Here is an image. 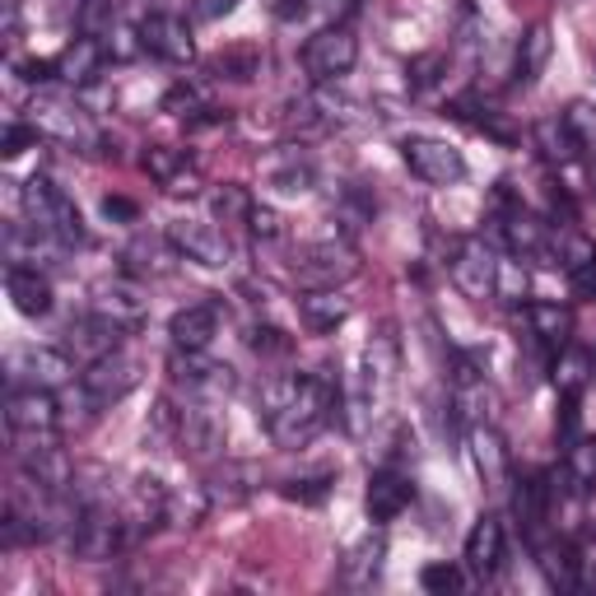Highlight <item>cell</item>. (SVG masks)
Listing matches in <instances>:
<instances>
[{
	"mask_svg": "<svg viewBox=\"0 0 596 596\" xmlns=\"http://www.w3.org/2000/svg\"><path fill=\"white\" fill-rule=\"evenodd\" d=\"M336 410V383L326 373H289L266 387V424L280 447H308Z\"/></svg>",
	"mask_w": 596,
	"mask_h": 596,
	"instance_id": "cell-1",
	"label": "cell"
},
{
	"mask_svg": "<svg viewBox=\"0 0 596 596\" xmlns=\"http://www.w3.org/2000/svg\"><path fill=\"white\" fill-rule=\"evenodd\" d=\"M24 210H28V220L42 238H57L61 247L85 243V220H79L75 201L61 187H52L47 177H33L24 187Z\"/></svg>",
	"mask_w": 596,
	"mask_h": 596,
	"instance_id": "cell-2",
	"label": "cell"
},
{
	"mask_svg": "<svg viewBox=\"0 0 596 596\" xmlns=\"http://www.w3.org/2000/svg\"><path fill=\"white\" fill-rule=\"evenodd\" d=\"M294 275H298V285H308V289H340L359 275V252L350 243H336V238L312 243L298 252Z\"/></svg>",
	"mask_w": 596,
	"mask_h": 596,
	"instance_id": "cell-3",
	"label": "cell"
},
{
	"mask_svg": "<svg viewBox=\"0 0 596 596\" xmlns=\"http://www.w3.org/2000/svg\"><path fill=\"white\" fill-rule=\"evenodd\" d=\"M5 377H10V387H42V392H52V387H65L75 377V355L71 350H47V345H24V350H14L5 359Z\"/></svg>",
	"mask_w": 596,
	"mask_h": 596,
	"instance_id": "cell-4",
	"label": "cell"
},
{
	"mask_svg": "<svg viewBox=\"0 0 596 596\" xmlns=\"http://www.w3.org/2000/svg\"><path fill=\"white\" fill-rule=\"evenodd\" d=\"M5 424L14 438H57V401L42 387H10L5 396Z\"/></svg>",
	"mask_w": 596,
	"mask_h": 596,
	"instance_id": "cell-5",
	"label": "cell"
},
{
	"mask_svg": "<svg viewBox=\"0 0 596 596\" xmlns=\"http://www.w3.org/2000/svg\"><path fill=\"white\" fill-rule=\"evenodd\" d=\"M359 61V42L350 28H322L318 38H308L303 47V71L318 79V85H331V79L350 75V65Z\"/></svg>",
	"mask_w": 596,
	"mask_h": 596,
	"instance_id": "cell-6",
	"label": "cell"
},
{
	"mask_svg": "<svg viewBox=\"0 0 596 596\" xmlns=\"http://www.w3.org/2000/svg\"><path fill=\"white\" fill-rule=\"evenodd\" d=\"M79 387H85V396L94 406H112V401H122L126 392H136L140 387V363L122 355V350H112L103 359H94L85 373H79Z\"/></svg>",
	"mask_w": 596,
	"mask_h": 596,
	"instance_id": "cell-7",
	"label": "cell"
},
{
	"mask_svg": "<svg viewBox=\"0 0 596 596\" xmlns=\"http://www.w3.org/2000/svg\"><path fill=\"white\" fill-rule=\"evenodd\" d=\"M406 154V169L424 177L429 187H452V182L467 177V159H461V149H452L447 140H429V136H415L401 145Z\"/></svg>",
	"mask_w": 596,
	"mask_h": 596,
	"instance_id": "cell-8",
	"label": "cell"
},
{
	"mask_svg": "<svg viewBox=\"0 0 596 596\" xmlns=\"http://www.w3.org/2000/svg\"><path fill=\"white\" fill-rule=\"evenodd\" d=\"M452 285L467 298H494L499 289V261H494L485 238H467L452 252Z\"/></svg>",
	"mask_w": 596,
	"mask_h": 596,
	"instance_id": "cell-9",
	"label": "cell"
},
{
	"mask_svg": "<svg viewBox=\"0 0 596 596\" xmlns=\"http://www.w3.org/2000/svg\"><path fill=\"white\" fill-rule=\"evenodd\" d=\"M65 350H71L79 363H94L112 350H122V322L103 318V312H89V318L71 322V340H65Z\"/></svg>",
	"mask_w": 596,
	"mask_h": 596,
	"instance_id": "cell-10",
	"label": "cell"
},
{
	"mask_svg": "<svg viewBox=\"0 0 596 596\" xmlns=\"http://www.w3.org/2000/svg\"><path fill=\"white\" fill-rule=\"evenodd\" d=\"M140 47H145V52H154V57H163V61H173V65H187L196 57L187 24L173 20V14H149V20L140 24Z\"/></svg>",
	"mask_w": 596,
	"mask_h": 596,
	"instance_id": "cell-11",
	"label": "cell"
},
{
	"mask_svg": "<svg viewBox=\"0 0 596 596\" xmlns=\"http://www.w3.org/2000/svg\"><path fill=\"white\" fill-rule=\"evenodd\" d=\"M169 243H173L187 261H201V266H224V261H228V238H224L214 224L177 220V224L169 228Z\"/></svg>",
	"mask_w": 596,
	"mask_h": 596,
	"instance_id": "cell-12",
	"label": "cell"
},
{
	"mask_svg": "<svg viewBox=\"0 0 596 596\" xmlns=\"http://www.w3.org/2000/svg\"><path fill=\"white\" fill-rule=\"evenodd\" d=\"M33 112H38V126L47 131V136H57V140L75 145V149H89V154L98 149V131H94V122L79 108H71V103H38Z\"/></svg>",
	"mask_w": 596,
	"mask_h": 596,
	"instance_id": "cell-13",
	"label": "cell"
},
{
	"mask_svg": "<svg viewBox=\"0 0 596 596\" xmlns=\"http://www.w3.org/2000/svg\"><path fill=\"white\" fill-rule=\"evenodd\" d=\"M169 336H173L177 350H210V340L220 336V308H214V303H191V308L173 312Z\"/></svg>",
	"mask_w": 596,
	"mask_h": 596,
	"instance_id": "cell-14",
	"label": "cell"
},
{
	"mask_svg": "<svg viewBox=\"0 0 596 596\" xmlns=\"http://www.w3.org/2000/svg\"><path fill=\"white\" fill-rule=\"evenodd\" d=\"M94 312H103V318L122 322V326H136V322H145L149 298H145V289L136 285V280H112V285H98Z\"/></svg>",
	"mask_w": 596,
	"mask_h": 596,
	"instance_id": "cell-15",
	"label": "cell"
},
{
	"mask_svg": "<svg viewBox=\"0 0 596 596\" xmlns=\"http://www.w3.org/2000/svg\"><path fill=\"white\" fill-rule=\"evenodd\" d=\"M410 499H415V485H410L406 475H396V471H377L369 480V494H363V504H369V518L373 522L401 518V512L410 508Z\"/></svg>",
	"mask_w": 596,
	"mask_h": 596,
	"instance_id": "cell-16",
	"label": "cell"
},
{
	"mask_svg": "<svg viewBox=\"0 0 596 596\" xmlns=\"http://www.w3.org/2000/svg\"><path fill=\"white\" fill-rule=\"evenodd\" d=\"M173 377L177 383H187L191 392H224L234 377H228V369L224 363H214V359H206V350H177L173 345Z\"/></svg>",
	"mask_w": 596,
	"mask_h": 596,
	"instance_id": "cell-17",
	"label": "cell"
},
{
	"mask_svg": "<svg viewBox=\"0 0 596 596\" xmlns=\"http://www.w3.org/2000/svg\"><path fill=\"white\" fill-rule=\"evenodd\" d=\"M499 564H504V522L480 518L467 536V569L480 578H494Z\"/></svg>",
	"mask_w": 596,
	"mask_h": 596,
	"instance_id": "cell-18",
	"label": "cell"
},
{
	"mask_svg": "<svg viewBox=\"0 0 596 596\" xmlns=\"http://www.w3.org/2000/svg\"><path fill=\"white\" fill-rule=\"evenodd\" d=\"M103 61H108V47L98 42L94 33H85V38H75L57 57V75L65 85H89V79H98V71H103Z\"/></svg>",
	"mask_w": 596,
	"mask_h": 596,
	"instance_id": "cell-19",
	"label": "cell"
},
{
	"mask_svg": "<svg viewBox=\"0 0 596 596\" xmlns=\"http://www.w3.org/2000/svg\"><path fill=\"white\" fill-rule=\"evenodd\" d=\"M471 452H475V471L485 475V485L489 489H504L508 485V447H504V438L494 434L485 420L471 424Z\"/></svg>",
	"mask_w": 596,
	"mask_h": 596,
	"instance_id": "cell-20",
	"label": "cell"
},
{
	"mask_svg": "<svg viewBox=\"0 0 596 596\" xmlns=\"http://www.w3.org/2000/svg\"><path fill=\"white\" fill-rule=\"evenodd\" d=\"M5 289H10L14 308H20L24 318H42V312L52 308V285H47V275H38L33 266H10Z\"/></svg>",
	"mask_w": 596,
	"mask_h": 596,
	"instance_id": "cell-21",
	"label": "cell"
},
{
	"mask_svg": "<svg viewBox=\"0 0 596 596\" xmlns=\"http://www.w3.org/2000/svg\"><path fill=\"white\" fill-rule=\"evenodd\" d=\"M564 271L578 294L596 298V243L587 234H564Z\"/></svg>",
	"mask_w": 596,
	"mask_h": 596,
	"instance_id": "cell-22",
	"label": "cell"
},
{
	"mask_svg": "<svg viewBox=\"0 0 596 596\" xmlns=\"http://www.w3.org/2000/svg\"><path fill=\"white\" fill-rule=\"evenodd\" d=\"M182 443H187L196 457L220 452V447H224V420L214 415L210 406H196V410H187V415H182Z\"/></svg>",
	"mask_w": 596,
	"mask_h": 596,
	"instance_id": "cell-23",
	"label": "cell"
},
{
	"mask_svg": "<svg viewBox=\"0 0 596 596\" xmlns=\"http://www.w3.org/2000/svg\"><path fill=\"white\" fill-rule=\"evenodd\" d=\"M536 145H541V154L550 159V163H573L578 149H583V136L573 131L569 117H545L536 126Z\"/></svg>",
	"mask_w": 596,
	"mask_h": 596,
	"instance_id": "cell-24",
	"label": "cell"
},
{
	"mask_svg": "<svg viewBox=\"0 0 596 596\" xmlns=\"http://www.w3.org/2000/svg\"><path fill=\"white\" fill-rule=\"evenodd\" d=\"M526 318H532V336L545 345V350H564L569 345V331H573V318H569V308H559V303H532L526 308Z\"/></svg>",
	"mask_w": 596,
	"mask_h": 596,
	"instance_id": "cell-25",
	"label": "cell"
},
{
	"mask_svg": "<svg viewBox=\"0 0 596 596\" xmlns=\"http://www.w3.org/2000/svg\"><path fill=\"white\" fill-rule=\"evenodd\" d=\"M536 564L550 578L555 587H573L578 583V550L569 541H536Z\"/></svg>",
	"mask_w": 596,
	"mask_h": 596,
	"instance_id": "cell-26",
	"label": "cell"
},
{
	"mask_svg": "<svg viewBox=\"0 0 596 596\" xmlns=\"http://www.w3.org/2000/svg\"><path fill=\"white\" fill-rule=\"evenodd\" d=\"M345 318H350V298H340L336 289H308L303 298V322L312 331H336Z\"/></svg>",
	"mask_w": 596,
	"mask_h": 596,
	"instance_id": "cell-27",
	"label": "cell"
},
{
	"mask_svg": "<svg viewBox=\"0 0 596 596\" xmlns=\"http://www.w3.org/2000/svg\"><path fill=\"white\" fill-rule=\"evenodd\" d=\"M383 536H363L350 555H345V564H340V573H345V583L350 587H369L373 578H377V569H383Z\"/></svg>",
	"mask_w": 596,
	"mask_h": 596,
	"instance_id": "cell-28",
	"label": "cell"
},
{
	"mask_svg": "<svg viewBox=\"0 0 596 596\" xmlns=\"http://www.w3.org/2000/svg\"><path fill=\"white\" fill-rule=\"evenodd\" d=\"M550 52H555L550 28H545V24L526 28V38H522V47H518V79H522V85H532L545 65H550Z\"/></svg>",
	"mask_w": 596,
	"mask_h": 596,
	"instance_id": "cell-29",
	"label": "cell"
},
{
	"mask_svg": "<svg viewBox=\"0 0 596 596\" xmlns=\"http://www.w3.org/2000/svg\"><path fill=\"white\" fill-rule=\"evenodd\" d=\"M210 71L214 75H228V79H252L261 71V47L257 42H238V47H228V52H220L210 61Z\"/></svg>",
	"mask_w": 596,
	"mask_h": 596,
	"instance_id": "cell-30",
	"label": "cell"
},
{
	"mask_svg": "<svg viewBox=\"0 0 596 596\" xmlns=\"http://www.w3.org/2000/svg\"><path fill=\"white\" fill-rule=\"evenodd\" d=\"M182 169H187V154H182V149H173V145H149L145 149V173L154 177V182H173L182 177Z\"/></svg>",
	"mask_w": 596,
	"mask_h": 596,
	"instance_id": "cell-31",
	"label": "cell"
},
{
	"mask_svg": "<svg viewBox=\"0 0 596 596\" xmlns=\"http://www.w3.org/2000/svg\"><path fill=\"white\" fill-rule=\"evenodd\" d=\"M163 112H177V117H196V112H210V108H206V94L182 79V85H173L169 94H163Z\"/></svg>",
	"mask_w": 596,
	"mask_h": 596,
	"instance_id": "cell-32",
	"label": "cell"
},
{
	"mask_svg": "<svg viewBox=\"0 0 596 596\" xmlns=\"http://www.w3.org/2000/svg\"><path fill=\"white\" fill-rule=\"evenodd\" d=\"M210 206L228 224V220H247V214H252V196H247L243 187H220V191L210 196Z\"/></svg>",
	"mask_w": 596,
	"mask_h": 596,
	"instance_id": "cell-33",
	"label": "cell"
},
{
	"mask_svg": "<svg viewBox=\"0 0 596 596\" xmlns=\"http://www.w3.org/2000/svg\"><path fill=\"white\" fill-rule=\"evenodd\" d=\"M420 587H424V592H438V596L457 592V587H461V569H457V564H447V559H438V564H424Z\"/></svg>",
	"mask_w": 596,
	"mask_h": 596,
	"instance_id": "cell-34",
	"label": "cell"
},
{
	"mask_svg": "<svg viewBox=\"0 0 596 596\" xmlns=\"http://www.w3.org/2000/svg\"><path fill=\"white\" fill-rule=\"evenodd\" d=\"M583 377H587V359L573 355L569 345H564V350H559V359H555V383L564 387V392H578V387H583Z\"/></svg>",
	"mask_w": 596,
	"mask_h": 596,
	"instance_id": "cell-35",
	"label": "cell"
},
{
	"mask_svg": "<svg viewBox=\"0 0 596 596\" xmlns=\"http://www.w3.org/2000/svg\"><path fill=\"white\" fill-rule=\"evenodd\" d=\"M583 438V415H578V392H564V406H559V447H569Z\"/></svg>",
	"mask_w": 596,
	"mask_h": 596,
	"instance_id": "cell-36",
	"label": "cell"
},
{
	"mask_svg": "<svg viewBox=\"0 0 596 596\" xmlns=\"http://www.w3.org/2000/svg\"><path fill=\"white\" fill-rule=\"evenodd\" d=\"M564 457H569V475L578 480V485H592V475H596V443L578 438Z\"/></svg>",
	"mask_w": 596,
	"mask_h": 596,
	"instance_id": "cell-37",
	"label": "cell"
},
{
	"mask_svg": "<svg viewBox=\"0 0 596 596\" xmlns=\"http://www.w3.org/2000/svg\"><path fill=\"white\" fill-rule=\"evenodd\" d=\"M33 145H38V126L14 122V126H5V136H0V154H5V159H20L24 149H33Z\"/></svg>",
	"mask_w": 596,
	"mask_h": 596,
	"instance_id": "cell-38",
	"label": "cell"
},
{
	"mask_svg": "<svg viewBox=\"0 0 596 596\" xmlns=\"http://www.w3.org/2000/svg\"><path fill=\"white\" fill-rule=\"evenodd\" d=\"M247 224H252V234H257V238H280V214L266 210V206H252Z\"/></svg>",
	"mask_w": 596,
	"mask_h": 596,
	"instance_id": "cell-39",
	"label": "cell"
},
{
	"mask_svg": "<svg viewBox=\"0 0 596 596\" xmlns=\"http://www.w3.org/2000/svg\"><path fill=\"white\" fill-rule=\"evenodd\" d=\"M238 10V0H196L191 5V14L201 24H214V20H224V14H234Z\"/></svg>",
	"mask_w": 596,
	"mask_h": 596,
	"instance_id": "cell-40",
	"label": "cell"
},
{
	"mask_svg": "<svg viewBox=\"0 0 596 596\" xmlns=\"http://www.w3.org/2000/svg\"><path fill=\"white\" fill-rule=\"evenodd\" d=\"M252 350L285 355V350H289V340H285V331H275V326H257V331H252Z\"/></svg>",
	"mask_w": 596,
	"mask_h": 596,
	"instance_id": "cell-41",
	"label": "cell"
},
{
	"mask_svg": "<svg viewBox=\"0 0 596 596\" xmlns=\"http://www.w3.org/2000/svg\"><path fill=\"white\" fill-rule=\"evenodd\" d=\"M103 214L108 220H122V224H131L140 214V206L131 201V196H103Z\"/></svg>",
	"mask_w": 596,
	"mask_h": 596,
	"instance_id": "cell-42",
	"label": "cell"
},
{
	"mask_svg": "<svg viewBox=\"0 0 596 596\" xmlns=\"http://www.w3.org/2000/svg\"><path fill=\"white\" fill-rule=\"evenodd\" d=\"M20 75L28 85H47V79L57 75V61H20Z\"/></svg>",
	"mask_w": 596,
	"mask_h": 596,
	"instance_id": "cell-43",
	"label": "cell"
},
{
	"mask_svg": "<svg viewBox=\"0 0 596 596\" xmlns=\"http://www.w3.org/2000/svg\"><path fill=\"white\" fill-rule=\"evenodd\" d=\"M271 14L280 24H294V20H303V14H308V0H275Z\"/></svg>",
	"mask_w": 596,
	"mask_h": 596,
	"instance_id": "cell-44",
	"label": "cell"
},
{
	"mask_svg": "<svg viewBox=\"0 0 596 596\" xmlns=\"http://www.w3.org/2000/svg\"><path fill=\"white\" fill-rule=\"evenodd\" d=\"M434 71H443V57H420L415 65H410V75H415V85H434Z\"/></svg>",
	"mask_w": 596,
	"mask_h": 596,
	"instance_id": "cell-45",
	"label": "cell"
},
{
	"mask_svg": "<svg viewBox=\"0 0 596 596\" xmlns=\"http://www.w3.org/2000/svg\"><path fill=\"white\" fill-rule=\"evenodd\" d=\"M326 494V480H303V485H294L289 489V499H303V504H318Z\"/></svg>",
	"mask_w": 596,
	"mask_h": 596,
	"instance_id": "cell-46",
	"label": "cell"
}]
</instances>
